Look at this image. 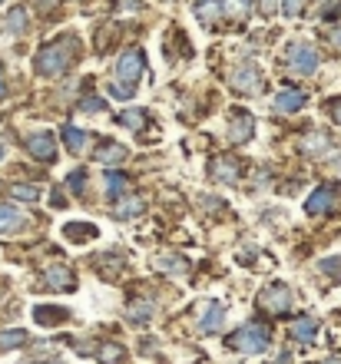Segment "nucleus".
<instances>
[{
  "instance_id": "24",
  "label": "nucleus",
  "mask_w": 341,
  "mask_h": 364,
  "mask_svg": "<svg viewBox=\"0 0 341 364\" xmlns=\"http://www.w3.org/2000/svg\"><path fill=\"white\" fill-rule=\"evenodd\" d=\"M63 143H67L70 153H83L86 149V133L76 130V126H63Z\"/></svg>"
},
{
  "instance_id": "21",
  "label": "nucleus",
  "mask_w": 341,
  "mask_h": 364,
  "mask_svg": "<svg viewBox=\"0 0 341 364\" xmlns=\"http://www.w3.org/2000/svg\"><path fill=\"white\" fill-rule=\"evenodd\" d=\"M96 159L106 162V166H116V162L126 159V146H119V143H103V146L96 149Z\"/></svg>"
},
{
  "instance_id": "29",
  "label": "nucleus",
  "mask_w": 341,
  "mask_h": 364,
  "mask_svg": "<svg viewBox=\"0 0 341 364\" xmlns=\"http://www.w3.org/2000/svg\"><path fill=\"white\" fill-rule=\"evenodd\" d=\"M152 311H156L152 302H133V305H130V318H133V321H146V318H152Z\"/></svg>"
},
{
  "instance_id": "34",
  "label": "nucleus",
  "mask_w": 341,
  "mask_h": 364,
  "mask_svg": "<svg viewBox=\"0 0 341 364\" xmlns=\"http://www.w3.org/2000/svg\"><path fill=\"white\" fill-rule=\"evenodd\" d=\"M305 10V0H282V14L285 17H298Z\"/></svg>"
},
{
  "instance_id": "35",
  "label": "nucleus",
  "mask_w": 341,
  "mask_h": 364,
  "mask_svg": "<svg viewBox=\"0 0 341 364\" xmlns=\"http://www.w3.org/2000/svg\"><path fill=\"white\" fill-rule=\"evenodd\" d=\"M103 106H106V103H103V99H96V96H90L86 103H80V110H86V113H96V110H103Z\"/></svg>"
},
{
  "instance_id": "27",
  "label": "nucleus",
  "mask_w": 341,
  "mask_h": 364,
  "mask_svg": "<svg viewBox=\"0 0 341 364\" xmlns=\"http://www.w3.org/2000/svg\"><path fill=\"white\" fill-rule=\"evenodd\" d=\"M7 30H10V34H23V30H27V10H23V7H14V10L7 14Z\"/></svg>"
},
{
  "instance_id": "5",
  "label": "nucleus",
  "mask_w": 341,
  "mask_h": 364,
  "mask_svg": "<svg viewBox=\"0 0 341 364\" xmlns=\"http://www.w3.org/2000/svg\"><path fill=\"white\" fill-rule=\"evenodd\" d=\"M285 60H288V66H292L295 73H302V77H311L315 66H318V53H315L308 43H292Z\"/></svg>"
},
{
  "instance_id": "19",
  "label": "nucleus",
  "mask_w": 341,
  "mask_h": 364,
  "mask_svg": "<svg viewBox=\"0 0 341 364\" xmlns=\"http://www.w3.org/2000/svg\"><path fill=\"white\" fill-rule=\"evenodd\" d=\"M302 149L308 156H325L328 149H331V139L325 133H305L302 136Z\"/></svg>"
},
{
  "instance_id": "11",
  "label": "nucleus",
  "mask_w": 341,
  "mask_h": 364,
  "mask_svg": "<svg viewBox=\"0 0 341 364\" xmlns=\"http://www.w3.org/2000/svg\"><path fill=\"white\" fill-rule=\"evenodd\" d=\"M209 175L219 179V182H235V179H239V162H235L232 156H215V159L209 162Z\"/></svg>"
},
{
  "instance_id": "26",
  "label": "nucleus",
  "mask_w": 341,
  "mask_h": 364,
  "mask_svg": "<svg viewBox=\"0 0 341 364\" xmlns=\"http://www.w3.org/2000/svg\"><path fill=\"white\" fill-rule=\"evenodd\" d=\"M10 195H14L17 202H37L40 189L37 186H27V182H17V186H10Z\"/></svg>"
},
{
  "instance_id": "32",
  "label": "nucleus",
  "mask_w": 341,
  "mask_h": 364,
  "mask_svg": "<svg viewBox=\"0 0 341 364\" xmlns=\"http://www.w3.org/2000/svg\"><path fill=\"white\" fill-rule=\"evenodd\" d=\"M83 179H86V173H83V169H76V173L67 175V186H70V192H73V195H83Z\"/></svg>"
},
{
  "instance_id": "17",
  "label": "nucleus",
  "mask_w": 341,
  "mask_h": 364,
  "mask_svg": "<svg viewBox=\"0 0 341 364\" xmlns=\"http://www.w3.org/2000/svg\"><path fill=\"white\" fill-rule=\"evenodd\" d=\"M67 239H70V242H73V245H83V242H93L96 235H99V232H96V226H90V222H70V226H67Z\"/></svg>"
},
{
  "instance_id": "7",
  "label": "nucleus",
  "mask_w": 341,
  "mask_h": 364,
  "mask_svg": "<svg viewBox=\"0 0 341 364\" xmlns=\"http://www.w3.org/2000/svg\"><path fill=\"white\" fill-rule=\"evenodd\" d=\"M255 133V119L246 113V110H235V113L228 116V139L239 146V143H248Z\"/></svg>"
},
{
  "instance_id": "15",
  "label": "nucleus",
  "mask_w": 341,
  "mask_h": 364,
  "mask_svg": "<svg viewBox=\"0 0 341 364\" xmlns=\"http://www.w3.org/2000/svg\"><path fill=\"white\" fill-rule=\"evenodd\" d=\"M288 331H292V338H295V341H315V335H318V321H315L311 315H302V318H295V321L288 325Z\"/></svg>"
},
{
  "instance_id": "39",
  "label": "nucleus",
  "mask_w": 341,
  "mask_h": 364,
  "mask_svg": "<svg viewBox=\"0 0 341 364\" xmlns=\"http://www.w3.org/2000/svg\"><path fill=\"white\" fill-rule=\"evenodd\" d=\"M325 364H341V358H328V361H325Z\"/></svg>"
},
{
  "instance_id": "14",
  "label": "nucleus",
  "mask_w": 341,
  "mask_h": 364,
  "mask_svg": "<svg viewBox=\"0 0 341 364\" xmlns=\"http://www.w3.org/2000/svg\"><path fill=\"white\" fill-rule=\"evenodd\" d=\"M70 315H67V308H57V305H37L34 308V321L43 328H54V325H63Z\"/></svg>"
},
{
  "instance_id": "37",
  "label": "nucleus",
  "mask_w": 341,
  "mask_h": 364,
  "mask_svg": "<svg viewBox=\"0 0 341 364\" xmlns=\"http://www.w3.org/2000/svg\"><path fill=\"white\" fill-rule=\"evenodd\" d=\"M331 116H335V123H338V126H341V99H338V103H335V106H331Z\"/></svg>"
},
{
  "instance_id": "38",
  "label": "nucleus",
  "mask_w": 341,
  "mask_h": 364,
  "mask_svg": "<svg viewBox=\"0 0 341 364\" xmlns=\"http://www.w3.org/2000/svg\"><path fill=\"white\" fill-rule=\"evenodd\" d=\"M202 206H206V209H219L222 202H219V199H202Z\"/></svg>"
},
{
  "instance_id": "43",
  "label": "nucleus",
  "mask_w": 341,
  "mask_h": 364,
  "mask_svg": "<svg viewBox=\"0 0 341 364\" xmlns=\"http://www.w3.org/2000/svg\"><path fill=\"white\" fill-rule=\"evenodd\" d=\"M0 90H3V83H0Z\"/></svg>"
},
{
  "instance_id": "16",
  "label": "nucleus",
  "mask_w": 341,
  "mask_h": 364,
  "mask_svg": "<svg viewBox=\"0 0 341 364\" xmlns=\"http://www.w3.org/2000/svg\"><path fill=\"white\" fill-rule=\"evenodd\" d=\"M23 212L14 209V206H0V235H7V232H20L23 229Z\"/></svg>"
},
{
  "instance_id": "44",
  "label": "nucleus",
  "mask_w": 341,
  "mask_h": 364,
  "mask_svg": "<svg viewBox=\"0 0 341 364\" xmlns=\"http://www.w3.org/2000/svg\"><path fill=\"white\" fill-rule=\"evenodd\" d=\"M0 3H3V0H0Z\"/></svg>"
},
{
  "instance_id": "4",
  "label": "nucleus",
  "mask_w": 341,
  "mask_h": 364,
  "mask_svg": "<svg viewBox=\"0 0 341 364\" xmlns=\"http://www.w3.org/2000/svg\"><path fill=\"white\" fill-rule=\"evenodd\" d=\"M139 77H143V53H139L136 47H130L123 57L116 60V80H119L123 86L136 90V80Z\"/></svg>"
},
{
  "instance_id": "31",
  "label": "nucleus",
  "mask_w": 341,
  "mask_h": 364,
  "mask_svg": "<svg viewBox=\"0 0 341 364\" xmlns=\"http://www.w3.org/2000/svg\"><path fill=\"white\" fill-rule=\"evenodd\" d=\"M219 7H222V14H228V17H242L246 14V0H222Z\"/></svg>"
},
{
  "instance_id": "2",
  "label": "nucleus",
  "mask_w": 341,
  "mask_h": 364,
  "mask_svg": "<svg viewBox=\"0 0 341 364\" xmlns=\"http://www.w3.org/2000/svg\"><path fill=\"white\" fill-rule=\"evenodd\" d=\"M228 348L239 351V354H262L268 348V328L259 325V321H248V325L228 335Z\"/></svg>"
},
{
  "instance_id": "12",
  "label": "nucleus",
  "mask_w": 341,
  "mask_h": 364,
  "mask_svg": "<svg viewBox=\"0 0 341 364\" xmlns=\"http://www.w3.org/2000/svg\"><path fill=\"white\" fill-rule=\"evenodd\" d=\"M222 321H226V308L219 305V302H206V305H202V315H199V331L212 335V331L222 328Z\"/></svg>"
},
{
  "instance_id": "13",
  "label": "nucleus",
  "mask_w": 341,
  "mask_h": 364,
  "mask_svg": "<svg viewBox=\"0 0 341 364\" xmlns=\"http://www.w3.org/2000/svg\"><path fill=\"white\" fill-rule=\"evenodd\" d=\"M305 99H308V96H305L302 90H282V93L272 99V110H275V113H298L305 106Z\"/></svg>"
},
{
  "instance_id": "23",
  "label": "nucleus",
  "mask_w": 341,
  "mask_h": 364,
  "mask_svg": "<svg viewBox=\"0 0 341 364\" xmlns=\"http://www.w3.org/2000/svg\"><path fill=\"white\" fill-rule=\"evenodd\" d=\"M119 269H123V258H119V255H99V258H96V271H99L103 278H116Z\"/></svg>"
},
{
  "instance_id": "22",
  "label": "nucleus",
  "mask_w": 341,
  "mask_h": 364,
  "mask_svg": "<svg viewBox=\"0 0 341 364\" xmlns=\"http://www.w3.org/2000/svg\"><path fill=\"white\" fill-rule=\"evenodd\" d=\"M196 17L202 20V23H215V20L222 17V7L215 3V0H196Z\"/></svg>"
},
{
  "instance_id": "30",
  "label": "nucleus",
  "mask_w": 341,
  "mask_h": 364,
  "mask_svg": "<svg viewBox=\"0 0 341 364\" xmlns=\"http://www.w3.org/2000/svg\"><path fill=\"white\" fill-rule=\"evenodd\" d=\"M126 189V175L123 173H106V192L110 195H116V192Z\"/></svg>"
},
{
  "instance_id": "25",
  "label": "nucleus",
  "mask_w": 341,
  "mask_h": 364,
  "mask_svg": "<svg viewBox=\"0 0 341 364\" xmlns=\"http://www.w3.org/2000/svg\"><path fill=\"white\" fill-rule=\"evenodd\" d=\"M27 345V331L20 328H10V331H0V351H14V348Z\"/></svg>"
},
{
  "instance_id": "6",
  "label": "nucleus",
  "mask_w": 341,
  "mask_h": 364,
  "mask_svg": "<svg viewBox=\"0 0 341 364\" xmlns=\"http://www.w3.org/2000/svg\"><path fill=\"white\" fill-rule=\"evenodd\" d=\"M232 90H239V93H259V86H262V77H259V66H252V63H242V66H235L232 70Z\"/></svg>"
},
{
  "instance_id": "9",
  "label": "nucleus",
  "mask_w": 341,
  "mask_h": 364,
  "mask_svg": "<svg viewBox=\"0 0 341 364\" xmlns=\"http://www.w3.org/2000/svg\"><path fill=\"white\" fill-rule=\"evenodd\" d=\"M27 149H30V156L40 159V162H54V159H57V143H54L50 133H34L27 139Z\"/></svg>"
},
{
  "instance_id": "33",
  "label": "nucleus",
  "mask_w": 341,
  "mask_h": 364,
  "mask_svg": "<svg viewBox=\"0 0 341 364\" xmlns=\"http://www.w3.org/2000/svg\"><path fill=\"white\" fill-rule=\"evenodd\" d=\"M318 269H322L325 275H331V278H341V258H322Z\"/></svg>"
},
{
  "instance_id": "28",
  "label": "nucleus",
  "mask_w": 341,
  "mask_h": 364,
  "mask_svg": "<svg viewBox=\"0 0 341 364\" xmlns=\"http://www.w3.org/2000/svg\"><path fill=\"white\" fill-rule=\"evenodd\" d=\"M119 119H123V126H130V130H143V126H146V110H126Z\"/></svg>"
},
{
  "instance_id": "41",
  "label": "nucleus",
  "mask_w": 341,
  "mask_h": 364,
  "mask_svg": "<svg viewBox=\"0 0 341 364\" xmlns=\"http://www.w3.org/2000/svg\"><path fill=\"white\" fill-rule=\"evenodd\" d=\"M0 159H3V146H0Z\"/></svg>"
},
{
  "instance_id": "10",
  "label": "nucleus",
  "mask_w": 341,
  "mask_h": 364,
  "mask_svg": "<svg viewBox=\"0 0 341 364\" xmlns=\"http://www.w3.org/2000/svg\"><path fill=\"white\" fill-rule=\"evenodd\" d=\"M43 285L54 288V291H73L76 288V275L67 265H50L43 271Z\"/></svg>"
},
{
  "instance_id": "36",
  "label": "nucleus",
  "mask_w": 341,
  "mask_h": 364,
  "mask_svg": "<svg viewBox=\"0 0 341 364\" xmlns=\"http://www.w3.org/2000/svg\"><path fill=\"white\" fill-rule=\"evenodd\" d=\"M110 96H119V99H130V96H133V90H130V86H123V83H113V86H110Z\"/></svg>"
},
{
  "instance_id": "20",
  "label": "nucleus",
  "mask_w": 341,
  "mask_h": 364,
  "mask_svg": "<svg viewBox=\"0 0 341 364\" xmlns=\"http://www.w3.org/2000/svg\"><path fill=\"white\" fill-rule=\"evenodd\" d=\"M96 358H99V364H119L126 358V348L116 345V341H103L96 348Z\"/></svg>"
},
{
  "instance_id": "40",
  "label": "nucleus",
  "mask_w": 341,
  "mask_h": 364,
  "mask_svg": "<svg viewBox=\"0 0 341 364\" xmlns=\"http://www.w3.org/2000/svg\"><path fill=\"white\" fill-rule=\"evenodd\" d=\"M335 47H341V34H335Z\"/></svg>"
},
{
  "instance_id": "42",
  "label": "nucleus",
  "mask_w": 341,
  "mask_h": 364,
  "mask_svg": "<svg viewBox=\"0 0 341 364\" xmlns=\"http://www.w3.org/2000/svg\"><path fill=\"white\" fill-rule=\"evenodd\" d=\"M50 364H60V361H50Z\"/></svg>"
},
{
  "instance_id": "8",
  "label": "nucleus",
  "mask_w": 341,
  "mask_h": 364,
  "mask_svg": "<svg viewBox=\"0 0 341 364\" xmlns=\"http://www.w3.org/2000/svg\"><path fill=\"white\" fill-rule=\"evenodd\" d=\"M338 202V192L335 186H322V189H315L308 195V202H305V212L308 215H325V212H331V206Z\"/></svg>"
},
{
  "instance_id": "1",
  "label": "nucleus",
  "mask_w": 341,
  "mask_h": 364,
  "mask_svg": "<svg viewBox=\"0 0 341 364\" xmlns=\"http://www.w3.org/2000/svg\"><path fill=\"white\" fill-rule=\"evenodd\" d=\"M73 47H76L73 37H63L57 43H50V47H43L37 53V60H34L37 73H43V77H63L70 60H73Z\"/></svg>"
},
{
  "instance_id": "3",
  "label": "nucleus",
  "mask_w": 341,
  "mask_h": 364,
  "mask_svg": "<svg viewBox=\"0 0 341 364\" xmlns=\"http://www.w3.org/2000/svg\"><path fill=\"white\" fill-rule=\"evenodd\" d=\"M255 305L268 311V315H282L292 308V288L282 285V282H275V285H268L266 291H259V298H255Z\"/></svg>"
},
{
  "instance_id": "18",
  "label": "nucleus",
  "mask_w": 341,
  "mask_h": 364,
  "mask_svg": "<svg viewBox=\"0 0 341 364\" xmlns=\"http://www.w3.org/2000/svg\"><path fill=\"white\" fill-rule=\"evenodd\" d=\"M143 209H146V202L139 199V195H123L119 202H116V209H113V215L116 219H136V215H143Z\"/></svg>"
}]
</instances>
